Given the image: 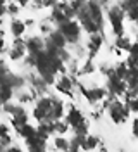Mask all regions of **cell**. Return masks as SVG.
Returning a JSON list of instances; mask_svg holds the SVG:
<instances>
[{"label":"cell","mask_w":138,"mask_h":152,"mask_svg":"<svg viewBox=\"0 0 138 152\" xmlns=\"http://www.w3.org/2000/svg\"><path fill=\"white\" fill-rule=\"evenodd\" d=\"M59 31L62 33L66 42H69V43H76L80 40V35H81L80 24L76 21H73V19H66L64 23H61L59 24Z\"/></svg>","instance_id":"1"},{"label":"cell","mask_w":138,"mask_h":152,"mask_svg":"<svg viewBox=\"0 0 138 152\" xmlns=\"http://www.w3.org/2000/svg\"><path fill=\"white\" fill-rule=\"evenodd\" d=\"M107 107H109V116L110 119L114 121V123H124L126 119H128V114H129V109L128 105H124L123 102H119V100H110L109 104H107Z\"/></svg>","instance_id":"2"},{"label":"cell","mask_w":138,"mask_h":152,"mask_svg":"<svg viewBox=\"0 0 138 152\" xmlns=\"http://www.w3.org/2000/svg\"><path fill=\"white\" fill-rule=\"evenodd\" d=\"M109 21H110V26H112V31L121 37L123 31H124V10L121 9L119 5H114L109 9Z\"/></svg>","instance_id":"3"},{"label":"cell","mask_w":138,"mask_h":152,"mask_svg":"<svg viewBox=\"0 0 138 152\" xmlns=\"http://www.w3.org/2000/svg\"><path fill=\"white\" fill-rule=\"evenodd\" d=\"M107 88H109V92L112 95H123L124 94V90H126V83H124V80H121L119 76L112 71V73L109 75Z\"/></svg>","instance_id":"4"},{"label":"cell","mask_w":138,"mask_h":152,"mask_svg":"<svg viewBox=\"0 0 138 152\" xmlns=\"http://www.w3.org/2000/svg\"><path fill=\"white\" fill-rule=\"evenodd\" d=\"M24 54H26V42L21 40V37H16L14 43H12V48H10V52H9V57L12 61H19Z\"/></svg>","instance_id":"5"},{"label":"cell","mask_w":138,"mask_h":152,"mask_svg":"<svg viewBox=\"0 0 138 152\" xmlns=\"http://www.w3.org/2000/svg\"><path fill=\"white\" fill-rule=\"evenodd\" d=\"M80 88H81L83 95L88 99L90 104H97V102L104 100V97H105V90L104 88H83V86H80Z\"/></svg>","instance_id":"6"},{"label":"cell","mask_w":138,"mask_h":152,"mask_svg":"<svg viewBox=\"0 0 138 152\" xmlns=\"http://www.w3.org/2000/svg\"><path fill=\"white\" fill-rule=\"evenodd\" d=\"M62 114H64V104H62V100H59V99L54 97V99H52V105H50L47 121H57V119L62 118Z\"/></svg>","instance_id":"7"},{"label":"cell","mask_w":138,"mask_h":152,"mask_svg":"<svg viewBox=\"0 0 138 152\" xmlns=\"http://www.w3.org/2000/svg\"><path fill=\"white\" fill-rule=\"evenodd\" d=\"M102 42H104V37L100 35V31L97 33H90V42H88V48H90V57H93L99 48L102 47Z\"/></svg>","instance_id":"8"},{"label":"cell","mask_w":138,"mask_h":152,"mask_svg":"<svg viewBox=\"0 0 138 152\" xmlns=\"http://www.w3.org/2000/svg\"><path fill=\"white\" fill-rule=\"evenodd\" d=\"M66 123L69 124L71 128H74V126H78V124L85 123V118H83V114L76 109V107H73L69 113H67V116H66Z\"/></svg>","instance_id":"9"},{"label":"cell","mask_w":138,"mask_h":152,"mask_svg":"<svg viewBox=\"0 0 138 152\" xmlns=\"http://www.w3.org/2000/svg\"><path fill=\"white\" fill-rule=\"evenodd\" d=\"M43 47H45V42L38 37H31L26 42V50L29 54H38L40 50H43Z\"/></svg>","instance_id":"10"},{"label":"cell","mask_w":138,"mask_h":152,"mask_svg":"<svg viewBox=\"0 0 138 152\" xmlns=\"http://www.w3.org/2000/svg\"><path fill=\"white\" fill-rule=\"evenodd\" d=\"M78 140H80V145H81V149H85V151H92V149H97V145H99V138H97V137H92V135L78 137Z\"/></svg>","instance_id":"11"},{"label":"cell","mask_w":138,"mask_h":152,"mask_svg":"<svg viewBox=\"0 0 138 152\" xmlns=\"http://www.w3.org/2000/svg\"><path fill=\"white\" fill-rule=\"evenodd\" d=\"M57 90L59 92H62V94L66 95H71L73 94V80L69 78V76H62L59 81H57Z\"/></svg>","instance_id":"12"},{"label":"cell","mask_w":138,"mask_h":152,"mask_svg":"<svg viewBox=\"0 0 138 152\" xmlns=\"http://www.w3.org/2000/svg\"><path fill=\"white\" fill-rule=\"evenodd\" d=\"M10 142H12V138H10V135H9V128L5 124L0 123V145L4 149H7L10 145Z\"/></svg>","instance_id":"13"},{"label":"cell","mask_w":138,"mask_h":152,"mask_svg":"<svg viewBox=\"0 0 138 152\" xmlns=\"http://www.w3.org/2000/svg\"><path fill=\"white\" fill-rule=\"evenodd\" d=\"M28 123V114L26 113H23V114H19V116H14L12 118V126H14V130L16 132H21L23 130V126Z\"/></svg>","instance_id":"14"},{"label":"cell","mask_w":138,"mask_h":152,"mask_svg":"<svg viewBox=\"0 0 138 152\" xmlns=\"http://www.w3.org/2000/svg\"><path fill=\"white\" fill-rule=\"evenodd\" d=\"M10 97H12V88L7 85H0V105L9 102Z\"/></svg>","instance_id":"15"},{"label":"cell","mask_w":138,"mask_h":152,"mask_svg":"<svg viewBox=\"0 0 138 152\" xmlns=\"http://www.w3.org/2000/svg\"><path fill=\"white\" fill-rule=\"evenodd\" d=\"M24 29H26V24L21 23V21H12V23H10V33H12L14 37H21V35L24 33Z\"/></svg>","instance_id":"16"},{"label":"cell","mask_w":138,"mask_h":152,"mask_svg":"<svg viewBox=\"0 0 138 152\" xmlns=\"http://www.w3.org/2000/svg\"><path fill=\"white\" fill-rule=\"evenodd\" d=\"M124 16L129 18L131 21H137L138 19V4H129L126 10H124Z\"/></svg>","instance_id":"17"},{"label":"cell","mask_w":138,"mask_h":152,"mask_svg":"<svg viewBox=\"0 0 138 152\" xmlns=\"http://www.w3.org/2000/svg\"><path fill=\"white\" fill-rule=\"evenodd\" d=\"M116 47L119 48V50H129V47H131V40L126 37H118V40H116Z\"/></svg>","instance_id":"18"},{"label":"cell","mask_w":138,"mask_h":152,"mask_svg":"<svg viewBox=\"0 0 138 152\" xmlns=\"http://www.w3.org/2000/svg\"><path fill=\"white\" fill-rule=\"evenodd\" d=\"M114 73L119 76L121 80H124V78H126V75H128V66H126V62H121V64H118V66H116V69H114Z\"/></svg>","instance_id":"19"},{"label":"cell","mask_w":138,"mask_h":152,"mask_svg":"<svg viewBox=\"0 0 138 152\" xmlns=\"http://www.w3.org/2000/svg\"><path fill=\"white\" fill-rule=\"evenodd\" d=\"M67 128H69V124H67V123H62L61 119L54 121V130H55L57 133H61V135H62V133L67 132Z\"/></svg>","instance_id":"20"},{"label":"cell","mask_w":138,"mask_h":152,"mask_svg":"<svg viewBox=\"0 0 138 152\" xmlns=\"http://www.w3.org/2000/svg\"><path fill=\"white\" fill-rule=\"evenodd\" d=\"M73 130H74L76 137H85L88 133V126H86V123H81V124H78V126H74Z\"/></svg>","instance_id":"21"},{"label":"cell","mask_w":138,"mask_h":152,"mask_svg":"<svg viewBox=\"0 0 138 152\" xmlns=\"http://www.w3.org/2000/svg\"><path fill=\"white\" fill-rule=\"evenodd\" d=\"M126 105H128L129 111L138 113V95L137 97H133V99H126Z\"/></svg>","instance_id":"22"},{"label":"cell","mask_w":138,"mask_h":152,"mask_svg":"<svg viewBox=\"0 0 138 152\" xmlns=\"http://www.w3.org/2000/svg\"><path fill=\"white\" fill-rule=\"evenodd\" d=\"M55 147L61 149V151H67V149H69V142H67L66 138H62V137H61V138H55Z\"/></svg>","instance_id":"23"},{"label":"cell","mask_w":138,"mask_h":152,"mask_svg":"<svg viewBox=\"0 0 138 152\" xmlns=\"http://www.w3.org/2000/svg\"><path fill=\"white\" fill-rule=\"evenodd\" d=\"M81 149V145H80V140H78V137H74L73 140L69 142V151H80Z\"/></svg>","instance_id":"24"},{"label":"cell","mask_w":138,"mask_h":152,"mask_svg":"<svg viewBox=\"0 0 138 152\" xmlns=\"http://www.w3.org/2000/svg\"><path fill=\"white\" fill-rule=\"evenodd\" d=\"M129 56L133 57H138V42H135V43H131V47H129Z\"/></svg>","instance_id":"25"},{"label":"cell","mask_w":138,"mask_h":152,"mask_svg":"<svg viewBox=\"0 0 138 152\" xmlns=\"http://www.w3.org/2000/svg\"><path fill=\"white\" fill-rule=\"evenodd\" d=\"M29 100H31V94H28V92L19 94V102H29Z\"/></svg>","instance_id":"26"},{"label":"cell","mask_w":138,"mask_h":152,"mask_svg":"<svg viewBox=\"0 0 138 152\" xmlns=\"http://www.w3.org/2000/svg\"><path fill=\"white\" fill-rule=\"evenodd\" d=\"M18 10H19V5H16V4H9L7 5V12L9 14H18Z\"/></svg>","instance_id":"27"},{"label":"cell","mask_w":138,"mask_h":152,"mask_svg":"<svg viewBox=\"0 0 138 152\" xmlns=\"http://www.w3.org/2000/svg\"><path fill=\"white\" fill-rule=\"evenodd\" d=\"M59 0H42V7H54Z\"/></svg>","instance_id":"28"},{"label":"cell","mask_w":138,"mask_h":152,"mask_svg":"<svg viewBox=\"0 0 138 152\" xmlns=\"http://www.w3.org/2000/svg\"><path fill=\"white\" fill-rule=\"evenodd\" d=\"M93 71V64L92 62H86L85 66H83V69H81V73H92Z\"/></svg>","instance_id":"29"},{"label":"cell","mask_w":138,"mask_h":152,"mask_svg":"<svg viewBox=\"0 0 138 152\" xmlns=\"http://www.w3.org/2000/svg\"><path fill=\"white\" fill-rule=\"evenodd\" d=\"M40 29H42L43 33H50V31H52V26H50L48 23H43V24L40 26Z\"/></svg>","instance_id":"30"},{"label":"cell","mask_w":138,"mask_h":152,"mask_svg":"<svg viewBox=\"0 0 138 152\" xmlns=\"http://www.w3.org/2000/svg\"><path fill=\"white\" fill-rule=\"evenodd\" d=\"M4 48H5V42H4V31L0 29V54L4 52Z\"/></svg>","instance_id":"31"},{"label":"cell","mask_w":138,"mask_h":152,"mask_svg":"<svg viewBox=\"0 0 138 152\" xmlns=\"http://www.w3.org/2000/svg\"><path fill=\"white\" fill-rule=\"evenodd\" d=\"M131 132H133V135L138 138V119H135V121H133V128H131Z\"/></svg>","instance_id":"32"},{"label":"cell","mask_w":138,"mask_h":152,"mask_svg":"<svg viewBox=\"0 0 138 152\" xmlns=\"http://www.w3.org/2000/svg\"><path fill=\"white\" fill-rule=\"evenodd\" d=\"M4 14H7V5H5V4H0V18H2Z\"/></svg>","instance_id":"33"},{"label":"cell","mask_w":138,"mask_h":152,"mask_svg":"<svg viewBox=\"0 0 138 152\" xmlns=\"http://www.w3.org/2000/svg\"><path fill=\"white\" fill-rule=\"evenodd\" d=\"M16 2H18V5L24 7V5H28V2H29V0H16Z\"/></svg>","instance_id":"34"},{"label":"cell","mask_w":138,"mask_h":152,"mask_svg":"<svg viewBox=\"0 0 138 152\" xmlns=\"http://www.w3.org/2000/svg\"><path fill=\"white\" fill-rule=\"evenodd\" d=\"M29 2H35L37 7H42V0H29Z\"/></svg>","instance_id":"35"},{"label":"cell","mask_w":138,"mask_h":152,"mask_svg":"<svg viewBox=\"0 0 138 152\" xmlns=\"http://www.w3.org/2000/svg\"><path fill=\"white\" fill-rule=\"evenodd\" d=\"M137 23H138V19H137Z\"/></svg>","instance_id":"36"},{"label":"cell","mask_w":138,"mask_h":152,"mask_svg":"<svg viewBox=\"0 0 138 152\" xmlns=\"http://www.w3.org/2000/svg\"><path fill=\"white\" fill-rule=\"evenodd\" d=\"M137 42H138V40H137Z\"/></svg>","instance_id":"37"}]
</instances>
